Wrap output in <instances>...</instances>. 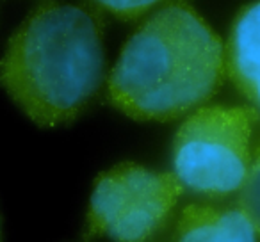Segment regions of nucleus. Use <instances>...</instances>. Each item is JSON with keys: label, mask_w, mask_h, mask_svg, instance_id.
Listing matches in <instances>:
<instances>
[{"label": "nucleus", "mask_w": 260, "mask_h": 242, "mask_svg": "<svg viewBox=\"0 0 260 242\" xmlns=\"http://www.w3.org/2000/svg\"><path fill=\"white\" fill-rule=\"evenodd\" d=\"M226 73L224 47L185 2H171L138 27L107 79L111 103L138 121H171L202 107Z\"/></svg>", "instance_id": "1"}, {"label": "nucleus", "mask_w": 260, "mask_h": 242, "mask_svg": "<svg viewBox=\"0 0 260 242\" xmlns=\"http://www.w3.org/2000/svg\"><path fill=\"white\" fill-rule=\"evenodd\" d=\"M104 80V20L82 6L38 8L13 34L0 61L2 87L47 128L72 123Z\"/></svg>", "instance_id": "2"}, {"label": "nucleus", "mask_w": 260, "mask_h": 242, "mask_svg": "<svg viewBox=\"0 0 260 242\" xmlns=\"http://www.w3.org/2000/svg\"><path fill=\"white\" fill-rule=\"evenodd\" d=\"M260 112L244 105H202L178 128L175 175L184 187L210 199L237 194L253 160L251 137Z\"/></svg>", "instance_id": "3"}, {"label": "nucleus", "mask_w": 260, "mask_h": 242, "mask_svg": "<svg viewBox=\"0 0 260 242\" xmlns=\"http://www.w3.org/2000/svg\"><path fill=\"white\" fill-rule=\"evenodd\" d=\"M184 185L175 173H155L125 162L94 182L87 212V237L148 240L168 224Z\"/></svg>", "instance_id": "4"}, {"label": "nucleus", "mask_w": 260, "mask_h": 242, "mask_svg": "<svg viewBox=\"0 0 260 242\" xmlns=\"http://www.w3.org/2000/svg\"><path fill=\"white\" fill-rule=\"evenodd\" d=\"M224 61L230 80L260 112V0L237 15L224 48Z\"/></svg>", "instance_id": "5"}, {"label": "nucleus", "mask_w": 260, "mask_h": 242, "mask_svg": "<svg viewBox=\"0 0 260 242\" xmlns=\"http://www.w3.org/2000/svg\"><path fill=\"white\" fill-rule=\"evenodd\" d=\"M177 240H258L255 223L241 205L192 203L182 210L175 228Z\"/></svg>", "instance_id": "6"}, {"label": "nucleus", "mask_w": 260, "mask_h": 242, "mask_svg": "<svg viewBox=\"0 0 260 242\" xmlns=\"http://www.w3.org/2000/svg\"><path fill=\"white\" fill-rule=\"evenodd\" d=\"M239 205L248 212L260 233V145L253 152L248 178L239 191Z\"/></svg>", "instance_id": "7"}, {"label": "nucleus", "mask_w": 260, "mask_h": 242, "mask_svg": "<svg viewBox=\"0 0 260 242\" xmlns=\"http://www.w3.org/2000/svg\"><path fill=\"white\" fill-rule=\"evenodd\" d=\"M89 2L100 11L130 22V20L143 18L152 9L162 6L168 0H89Z\"/></svg>", "instance_id": "8"}]
</instances>
